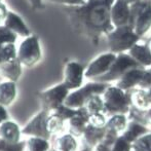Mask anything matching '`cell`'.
Here are the masks:
<instances>
[{
    "label": "cell",
    "mask_w": 151,
    "mask_h": 151,
    "mask_svg": "<svg viewBox=\"0 0 151 151\" xmlns=\"http://www.w3.org/2000/svg\"><path fill=\"white\" fill-rule=\"evenodd\" d=\"M149 69H150V71H151V67H150V68H149Z\"/></svg>",
    "instance_id": "obj_42"
},
{
    "label": "cell",
    "mask_w": 151,
    "mask_h": 151,
    "mask_svg": "<svg viewBox=\"0 0 151 151\" xmlns=\"http://www.w3.org/2000/svg\"><path fill=\"white\" fill-rule=\"evenodd\" d=\"M88 123L91 125L95 127H106V123H107V116L104 113H95V114H91L90 118H88Z\"/></svg>",
    "instance_id": "obj_31"
},
{
    "label": "cell",
    "mask_w": 151,
    "mask_h": 151,
    "mask_svg": "<svg viewBox=\"0 0 151 151\" xmlns=\"http://www.w3.org/2000/svg\"><path fill=\"white\" fill-rule=\"evenodd\" d=\"M144 70H145V68H142V67L129 69V71L125 72L119 79L116 81L115 86L125 91H129L134 90V88H139V84L141 82Z\"/></svg>",
    "instance_id": "obj_13"
},
{
    "label": "cell",
    "mask_w": 151,
    "mask_h": 151,
    "mask_svg": "<svg viewBox=\"0 0 151 151\" xmlns=\"http://www.w3.org/2000/svg\"><path fill=\"white\" fill-rule=\"evenodd\" d=\"M4 26L7 27L10 31H12L18 37L26 38L31 35V30L27 26L26 22L23 18L14 10H8L7 17L4 22Z\"/></svg>",
    "instance_id": "obj_12"
},
{
    "label": "cell",
    "mask_w": 151,
    "mask_h": 151,
    "mask_svg": "<svg viewBox=\"0 0 151 151\" xmlns=\"http://www.w3.org/2000/svg\"><path fill=\"white\" fill-rule=\"evenodd\" d=\"M27 151H48L50 144L47 139L39 137H31L27 141Z\"/></svg>",
    "instance_id": "obj_28"
},
{
    "label": "cell",
    "mask_w": 151,
    "mask_h": 151,
    "mask_svg": "<svg viewBox=\"0 0 151 151\" xmlns=\"http://www.w3.org/2000/svg\"><path fill=\"white\" fill-rule=\"evenodd\" d=\"M124 2H127V4H129V5H132V4L136 3V2H139V1H142V0H123Z\"/></svg>",
    "instance_id": "obj_38"
},
{
    "label": "cell",
    "mask_w": 151,
    "mask_h": 151,
    "mask_svg": "<svg viewBox=\"0 0 151 151\" xmlns=\"http://www.w3.org/2000/svg\"><path fill=\"white\" fill-rule=\"evenodd\" d=\"M42 47L41 42L37 35L31 34L24 38L18 47L17 58L22 64L23 67L33 68L42 61Z\"/></svg>",
    "instance_id": "obj_5"
},
{
    "label": "cell",
    "mask_w": 151,
    "mask_h": 151,
    "mask_svg": "<svg viewBox=\"0 0 151 151\" xmlns=\"http://www.w3.org/2000/svg\"><path fill=\"white\" fill-rule=\"evenodd\" d=\"M23 72V66L18 58L12 61H8L0 66V76L5 80L17 82L20 79Z\"/></svg>",
    "instance_id": "obj_19"
},
{
    "label": "cell",
    "mask_w": 151,
    "mask_h": 151,
    "mask_svg": "<svg viewBox=\"0 0 151 151\" xmlns=\"http://www.w3.org/2000/svg\"><path fill=\"white\" fill-rule=\"evenodd\" d=\"M84 108L86 109L88 113L95 114V113H103L104 112V100L102 95H95L91 96L90 99L86 101Z\"/></svg>",
    "instance_id": "obj_27"
},
{
    "label": "cell",
    "mask_w": 151,
    "mask_h": 151,
    "mask_svg": "<svg viewBox=\"0 0 151 151\" xmlns=\"http://www.w3.org/2000/svg\"><path fill=\"white\" fill-rule=\"evenodd\" d=\"M111 151H133L132 143H129L122 135L118 136L111 146Z\"/></svg>",
    "instance_id": "obj_30"
},
{
    "label": "cell",
    "mask_w": 151,
    "mask_h": 151,
    "mask_svg": "<svg viewBox=\"0 0 151 151\" xmlns=\"http://www.w3.org/2000/svg\"><path fill=\"white\" fill-rule=\"evenodd\" d=\"M133 151H151V132L138 138L132 144Z\"/></svg>",
    "instance_id": "obj_29"
},
{
    "label": "cell",
    "mask_w": 151,
    "mask_h": 151,
    "mask_svg": "<svg viewBox=\"0 0 151 151\" xmlns=\"http://www.w3.org/2000/svg\"><path fill=\"white\" fill-rule=\"evenodd\" d=\"M57 151H76L77 142L73 135L70 133L62 135L57 141Z\"/></svg>",
    "instance_id": "obj_26"
},
{
    "label": "cell",
    "mask_w": 151,
    "mask_h": 151,
    "mask_svg": "<svg viewBox=\"0 0 151 151\" xmlns=\"http://www.w3.org/2000/svg\"><path fill=\"white\" fill-rule=\"evenodd\" d=\"M43 1L59 4L62 6H78L86 3V0H43Z\"/></svg>",
    "instance_id": "obj_33"
},
{
    "label": "cell",
    "mask_w": 151,
    "mask_h": 151,
    "mask_svg": "<svg viewBox=\"0 0 151 151\" xmlns=\"http://www.w3.org/2000/svg\"><path fill=\"white\" fill-rule=\"evenodd\" d=\"M146 44H147L148 47H149L150 50H151V37H149V38L147 39V41H146Z\"/></svg>",
    "instance_id": "obj_40"
},
{
    "label": "cell",
    "mask_w": 151,
    "mask_h": 151,
    "mask_svg": "<svg viewBox=\"0 0 151 151\" xmlns=\"http://www.w3.org/2000/svg\"><path fill=\"white\" fill-rule=\"evenodd\" d=\"M106 134V127H95L93 125H91L88 123V125L86 127V132L82 135L83 140L86 142V144L91 148H93L95 146H97L99 143H101L103 141L104 137Z\"/></svg>",
    "instance_id": "obj_21"
},
{
    "label": "cell",
    "mask_w": 151,
    "mask_h": 151,
    "mask_svg": "<svg viewBox=\"0 0 151 151\" xmlns=\"http://www.w3.org/2000/svg\"><path fill=\"white\" fill-rule=\"evenodd\" d=\"M129 118L127 115H113L107 119V123H106V129L112 132L113 134L117 136L122 135V133L125 131L127 124H129Z\"/></svg>",
    "instance_id": "obj_23"
},
{
    "label": "cell",
    "mask_w": 151,
    "mask_h": 151,
    "mask_svg": "<svg viewBox=\"0 0 151 151\" xmlns=\"http://www.w3.org/2000/svg\"><path fill=\"white\" fill-rule=\"evenodd\" d=\"M135 33L141 38L148 33L151 29V1H147L146 6L143 8L141 14L138 16L137 20L133 26Z\"/></svg>",
    "instance_id": "obj_15"
},
{
    "label": "cell",
    "mask_w": 151,
    "mask_h": 151,
    "mask_svg": "<svg viewBox=\"0 0 151 151\" xmlns=\"http://www.w3.org/2000/svg\"><path fill=\"white\" fill-rule=\"evenodd\" d=\"M104 100V112L107 117L113 115H127L131 110L129 91L121 90L116 86H109L102 95Z\"/></svg>",
    "instance_id": "obj_2"
},
{
    "label": "cell",
    "mask_w": 151,
    "mask_h": 151,
    "mask_svg": "<svg viewBox=\"0 0 151 151\" xmlns=\"http://www.w3.org/2000/svg\"><path fill=\"white\" fill-rule=\"evenodd\" d=\"M8 7L6 6V4L3 1H0V26L4 24L5 22V19L7 17L8 14Z\"/></svg>",
    "instance_id": "obj_35"
},
{
    "label": "cell",
    "mask_w": 151,
    "mask_h": 151,
    "mask_svg": "<svg viewBox=\"0 0 151 151\" xmlns=\"http://www.w3.org/2000/svg\"><path fill=\"white\" fill-rule=\"evenodd\" d=\"M115 0H86L78 6H62L74 33L98 45L103 36L114 29L111 7Z\"/></svg>",
    "instance_id": "obj_1"
},
{
    "label": "cell",
    "mask_w": 151,
    "mask_h": 151,
    "mask_svg": "<svg viewBox=\"0 0 151 151\" xmlns=\"http://www.w3.org/2000/svg\"><path fill=\"white\" fill-rule=\"evenodd\" d=\"M108 47L114 54L127 52L136 43L141 40V37L135 33L133 27L129 25L114 28L106 35Z\"/></svg>",
    "instance_id": "obj_3"
},
{
    "label": "cell",
    "mask_w": 151,
    "mask_h": 151,
    "mask_svg": "<svg viewBox=\"0 0 151 151\" xmlns=\"http://www.w3.org/2000/svg\"><path fill=\"white\" fill-rule=\"evenodd\" d=\"M70 91L63 83H59L52 88L44 90L37 93L41 109L52 112L62 106Z\"/></svg>",
    "instance_id": "obj_7"
},
{
    "label": "cell",
    "mask_w": 151,
    "mask_h": 151,
    "mask_svg": "<svg viewBox=\"0 0 151 151\" xmlns=\"http://www.w3.org/2000/svg\"><path fill=\"white\" fill-rule=\"evenodd\" d=\"M0 1H3V0H0Z\"/></svg>",
    "instance_id": "obj_43"
},
{
    "label": "cell",
    "mask_w": 151,
    "mask_h": 151,
    "mask_svg": "<svg viewBox=\"0 0 151 151\" xmlns=\"http://www.w3.org/2000/svg\"><path fill=\"white\" fill-rule=\"evenodd\" d=\"M28 4L30 5L31 9L34 12H38V10H43L45 8V4H44L43 0H26Z\"/></svg>",
    "instance_id": "obj_34"
},
{
    "label": "cell",
    "mask_w": 151,
    "mask_h": 151,
    "mask_svg": "<svg viewBox=\"0 0 151 151\" xmlns=\"http://www.w3.org/2000/svg\"><path fill=\"white\" fill-rule=\"evenodd\" d=\"M111 22L114 28L129 24V4L123 0H115L111 7Z\"/></svg>",
    "instance_id": "obj_14"
},
{
    "label": "cell",
    "mask_w": 151,
    "mask_h": 151,
    "mask_svg": "<svg viewBox=\"0 0 151 151\" xmlns=\"http://www.w3.org/2000/svg\"><path fill=\"white\" fill-rule=\"evenodd\" d=\"M18 47L16 42H7V43H0V66L8 61L17 59Z\"/></svg>",
    "instance_id": "obj_24"
},
{
    "label": "cell",
    "mask_w": 151,
    "mask_h": 151,
    "mask_svg": "<svg viewBox=\"0 0 151 151\" xmlns=\"http://www.w3.org/2000/svg\"><path fill=\"white\" fill-rule=\"evenodd\" d=\"M66 121L63 120L60 116L56 114L50 113L46 119V129L50 135H56L59 133H63L65 131Z\"/></svg>",
    "instance_id": "obj_25"
},
{
    "label": "cell",
    "mask_w": 151,
    "mask_h": 151,
    "mask_svg": "<svg viewBox=\"0 0 151 151\" xmlns=\"http://www.w3.org/2000/svg\"><path fill=\"white\" fill-rule=\"evenodd\" d=\"M147 95H148V99H149V101L151 103V88L147 90Z\"/></svg>",
    "instance_id": "obj_39"
},
{
    "label": "cell",
    "mask_w": 151,
    "mask_h": 151,
    "mask_svg": "<svg viewBox=\"0 0 151 151\" xmlns=\"http://www.w3.org/2000/svg\"><path fill=\"white\" fill-rule=\"evenodd\" d=\"M129 95H131V103L133 107L142 110L148 109L151 107V103L148 99L147 90L139 88H134V90L129 91Z\"/></svg>",
    "instance_id": "obj_22"
},
{
    "label": "cell",
    "mask_w": 151,
    "mask_h": 151,
    "mask_svg": "<svg viewBox=\"0 0 151 151\" xmlns=\"http://www.w3.org/2000/svg\"><path fill=\"white\" fill-rule=\"evenodd\" d=\"M110 86V83L105 82H98L91 80L90 82H86V84L77 90L71 91L68 93L66 98L64 105L68 108H71L74 110H78L80 108L84 107L86 101L95 95H103L104 91L107 90V88Z\"/></svg>",
    "instance_id": "obj_4"
},
{
    "label": "cell",
    "mask_w": 151,
    "mask_h": 151,
    "mask_svg": "<svg viewBox=\"0 0 151 151\" xmlns=\"http://www.w3.org/2000/svg\"><path fill=\"white\" fill-rule=\"evenodd\" d=\"M141 67L127 52H121V54L116 55V59L111 65L110 69L106 74L103 76L97 78L93 81L98 82H105V83H110V82L117 81L118 79L129 69L133 68ZM143 68V67H142Z\"/></svg>",
    "instance_id": "obj_6"
},
{
    "label": "cell",
    "mask_w": 151,
    "mask_h": 151,
    "mask_svg": "<svg viewBox=\"0 0 151 151\" xmlns=\"http://www.w3.org/2000/svg\"><path fill=\"white\" fill-rule=\"evenodd\" d=\"M24 143H9L0 138V151H23Z\"/></svg>",
    "instance_id": "obj_32"
},
{
    "label": "cell",
    "mask_w": 151,
    "mask_h": 151,
    "mask_svg": "<svg viewBox=\"0 0 151 151\" xmlns=\"http://www.w3.org/2000/svg\"><path fill=\"white\" fill-rule=\"evenodd\" d=\"M88 118H90V114L88 113L86 108L82 107L78 109L76 113L69 120H67L69 133L75 138L82 137L86 127L88 125Z\"/></svg>",
    "instance_id": "obj_11"
},
{
    "label": "cell",
    "mask_w": 151,
    "mask_h": 151,
    "mask_svg": "<svg viewBox=\"0 0 151 151\" xmlns=\"http://www.w3.org/2000/svg\"><path fill=\"white\" fill-rule=\"evenodd\" d=\"M86 67L77 61H69L64 68V76L62 83L70 91L77 90L84 84Z\"/></svg>",
    "instance_id": "obj_8"
},
{
    "label": "cell",
    "mask_w": 151,
    "mask_h": 151,
    "mask_svg": "<svg viewBox=\"0 0 151 151\" xmlns=\"http://www.w3.org/2000/svg\"><path fill=\"white\" fill-rule=\"evenodd\" d=\"M48 151H57L56 149H54V150H52V149H50V150H48Z\"/></svg>",
    "instance_id": "obj_41"
},
{
    "label": "cell",
    "mask_w": 151,
    "mask_h": 151,
    "mask_svg": "<svg viewBox=\"0 0 151 151\" xmlns=\"http://www.w3.org/2000/svg\"><path fill=\"white\" fill-rule=\"evenodd\" d=\"M151 129H149L146 125L142 124L137 121H129V124H127L125 131L122 133V136L129 142V143L133 144L138 138H140L141 136L145 135V134L149 133Z\"/></svg>",
    "instance_id": "obj_20"
},
{
    "label": "cell",
    "mask_w": 151,
    "mask_h": 151,
    "mask_svg": "<svg viewBox=\"0 0 151 151\" xmlns=\"http://www.w3.org/2000/svg\"><path fill=\"white\" fill-rule=\"evenodd\" d=\"M116 59V54L112 52H104L95 58L88 65L84 72V77L88 80H96L108 72Z\"/></svg>",
    "instance_id": "obj_9"
},
{
    "label": "cell",
    "mask_w": 151,
    "mask_h": 151,
    "mask_svg": "<svg viewBox=\"0 0 151 151\" xmlns=\"http://www.w3.org/2000/svg\"><path fill=\"white\" fill-rule=\"evenodd\" d=\"M22 131L17 122L12 120H5L0 124V138L9 143H20Z\"/></svg>",
    "instance_id": "obj_17"
},
{
    "label": "cell",
    "mask_w": 151,
    "mask_h": 151,
    "mask_svg": "<svg viewBox=\"0 0 151 151\" xmlns=\"http://www.w3.org/2000/svg\"><path fill=\"white\" fill-rule=\"evenodd\" d=\"M127 54L132 57L141 67H151V50L146 43H136Z\"/></svg>",
    "instance_id": "obj_16"
},
{
    "label": "cell",
    "mask_w": 151,
    "mask_h": 151,
    "mask_svg": "<svg viewBox=\"0 0 151 151\" xmlns=\"http://www.w3.org/2000/svg\"><path fill=\"white\" fill-rule=\"evenodd\" d=\"M93 151H111V146L101 142V143H99L97 146H95L93 148Z\"/></svg>",
    "instance_id": "obj_36"
},
{
    "label": "cell",
    "mask_w": 151,
    "mask_h": 151,
    "mask_svg": "<svg viewBox=\"0 0 151 151\" xmlns=\"http://www.w3.org/2000/svg\"><path fill=\"white\" fill-rule=\"evenodd\" d=\"M7 119H8V113H7V110H6V107L0 105V124Z\"/></svg>",
    "instance_id": "obj_37"
},
{
    "label": "cell",
    "mask_w": 151,
    "mask_h": 151,
    "mask_svg": "<svg viewBox=\"0 0 151 151\" xmlns=\"http://www.w3.org/2000/svg\"><path fill=\"white\" fill-rule=\"evenodd\" d=\"M18 97L17 82L3 80L0 82V105L4 107L12 105Z\"/></svg>",
    "instance_id": "obj_18"
},
{
    "label": "cell",
    "mask_w": 151,
    "mask_h": 151,
    "mask_svg": "<svg viewBox=\"0 0 151 151\" xmlns=\"http://www.w3.org/2000/svg\"><path fill=\"white\" fill-rule=\"evenodd\" d=\"M48 114L50 112L41 109L25 125L22 133L30 136V137H39L48 140L52 136L46 129V119H47Z\"/></svg>",
    "instance_id": "obj_10"
}]
</instances>
